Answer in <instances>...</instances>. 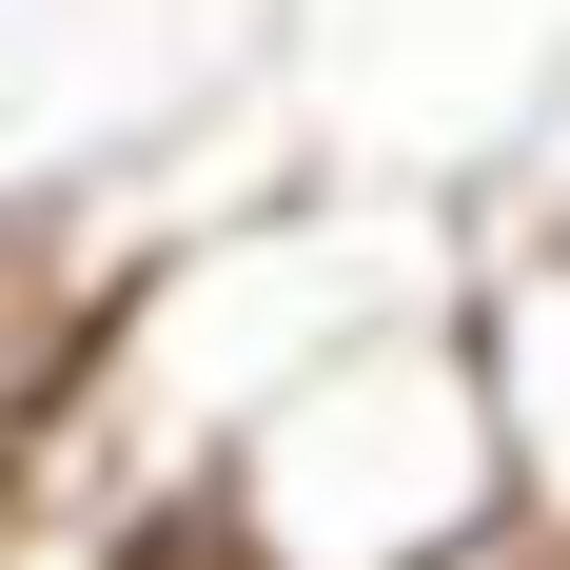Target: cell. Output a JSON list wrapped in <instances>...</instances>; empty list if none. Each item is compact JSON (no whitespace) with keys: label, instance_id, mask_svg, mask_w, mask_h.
<instances>
[{"label":"cell","instance_id":"1","mask_svg":"<svg viewBox=\"0 0 570 570\" xmlns=\"http://www.w3.org/2000/svg\"><path fill=\"white\" fill-rule=\"evenodd\" d=\"M197 512H217L236 551H276V570H433V551H512L531 512H512V433H492V374H472L453 295H433V315L335 335L315 374H276V394L217 433Z\"/></svg>","mask_w":570,"mask_h":570},{"label":"cell","instance_id":"2","mask_svg":"<svg viewBox=\"0 0 570 570\" xmlns=\"http://www.w3.org/2000/svg\"><path fill=\"white\" fill-rule=\"evenodd\" d=\"M276 40V0H0V236H20V276L99 295V236L138 197L158 217V177L197 158V118H236Z\"/></svg>","mask_w":570,"mask_h":570},{"label":"cell","instance_id":"3","mask_svg":"<svg viewBox=\"0 0 570 570\" xmlns=\"http://www.w3.org/2000/svg\"><path fill=\"white\" fill-rule=\"evenodd\" d=\"M492 236H551V256H570V79L531 99V138H512V217H492Z\"/></svg>","mask_w":570,"mask_h":570}]
</instances>
